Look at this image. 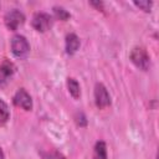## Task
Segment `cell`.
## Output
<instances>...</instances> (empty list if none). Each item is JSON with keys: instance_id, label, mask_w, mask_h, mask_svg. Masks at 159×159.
Segmentation results:
<instances>
[{"instance_id": "obj_1", "label": "cell", "mask_w": 159, "mask_h": 159, "mask_svg": "<svg viewBox=\"0 0 159 159\" xmlns=\"http://www.w3.org/2000/svg\"><path fill=\"white\" fill-rule=\"evenodd\" d=\"M129 58H130L132 63L137 68H139L142 71H148L149 67H150V57H149L147 50L144 47H142V46L134 47L130 51Z\"/></svg>"}, {"instance_id": "obj_2", "label": "cell", "mask_w": 159, "mask_h": 159, "mask_svg": "<svg viewBox=\"0 0 159 159\" xmlns=\"http://www.w3.org/2000/svg\"><path fill=\"white\" fill-rule=\"evenodd\" d=\"M11 52L15 57L20 58V60H24L29 56L30 53V43L29 41L26 40L25 36L22 35H15L12 36L11 39Z\"/></svg>"}, {"instance_id": "obj_3", "label": "cell", "mask_w": 159, "mask_h": 159, "mask_svg": "<svg viewBox=\"0 0 159 159\" xmlns=\"http://www.w3.org/2000/svg\"><path fill=\"white\" fill-rule=\"evenodd\" d=\"M4 22H5V26L11 30V31H15L17 30L24 22H25V15L17 10V9H12L10 11H7L4 16Z\"/></svg>"}, {"instance_id": "obj_4", "label": "cell", "mask_w": 159, "mask_h": 159, "mask_svg": "<svg viewBox=\"0 0 159 159\" xmlns=\"http://www.w3.org/2000/svg\"><path fill=\"white\" fill-rule=\"evenodd\" d=\"M52 22H53V20L48 14H46V12H36L34 15V17H32L31 25L39 32H46L47 30L51 29Z\"/></svg>"}, {"instance_id": "obj_5", "label": "cell", "mask_w": 159, "mask_h": 159, "mask_svg": "<svg viewBox=\"0 0 159 159\" xmlns=\"http://www.w3.org/2000/svg\"><path fill=\"white\" fill-rule=\"evenodd\" d=\"M94 103L99 109H103L111 104V96L103 83L97 82L94 86Z\"/></svg>"}, {"instance_id": "obj_6", "label": "cell", "mask_w": 159, "mask_h": 159, "mask_svg": "<svg viewBox=\"0 0 159 159\" xmlns=\"http://www.w3.org/2000/svg\"><path fill=\"white\" fill-rule=\"evenodd\" d=\"M12 103L16 107L22 108L25 111L32 109V99H31L30 94L26 92V89H24V88H20L16 91V93L12 97Z\"/></svg>"}, {"instance_id": "obj_7", "label": "cell", "mask_w": 159, "mask_h": 159, "mask_svg": "<svg viewBox=\"0 0 159 159\" xmlns=\"http://www.w3.org/2000/svg\"><path fill=\"white\" fill-rule=\"evenodd\" d=\"M15 65L9 61V60H4L0 65V87H4L9 80L12 77V75L15 73Z\"/></svg>"}, {"instance_id": "obj_8", "label": "cell", "mask_w": 159, "mask_h": 159, "mask_svg": "<svg viewBox=\"0 0 159 159\" xmlns=\"http://www.w3.org/2000/svg\"><path fill=\"white\" fill-rule=\"evenodd\" d=\"M80 39L76 34H68L66 36V41H65V50L67 55H73L75 52H77V50L80 48Z\"/></svg>"}, {"instance_id": "obj_9", "label": "cell", "mask_w": 159, "mask_h": 159, "mask_svg": "<svg viewBox=\"0 0 159 159\" xmlns=\"http://www.w3.org/2000/svg\"><path fill=\"white\" fill-rule=\"evenodd\" d=\"M92 159H108L107 158V147L103 140H98L93 148Z\"/></svg>"}, {"instance_id": "obj_10", "label": "cell", "mask_w": 159, "mask_h": 159, "mask_svg": "<svg viewBox=\"0 0 159 159\" xmlns=\"http://www.w3.org/2000/svg\"><path fill=\"white\" fill-rule=\"evenodd\" d=\"M67 88H68L70 94H71L75 99H78V98H80V96H81V88H80L78 82H77L75 78H72V77L67 78Z\"/></svg>"}, {"instance_id": "obj_11", "label": "cell", "mask_w": 159, "mask_h": 159, "mask_svg": "<svg viewBox=\"0 0 159 159\" xmlns=\"http://www.w3.org/2000/svg\"><path fill=\"white\" fill-rule=\"evenodd\" d=\"M9 119H10L9 107H7V104L2 99H0V127L5 125Z\"/></svg>"}, {"instance_id": "obj_12", "label": "cell", "mask_w": 159, "mask_h": 159, "mask_svg": "<svg viewBox=\"0 0 159 159\" xmlns=\"http://www.w3.org/2000/svg\"><path fill=\"white\" fill-rule=\"evenodd\" d=\"M53 15H55V17L56 19H58V20H62V21H66V20H68L70 19V12L67 11V10H65L63 7H61V6H53Z\"/></svg>"}, {"instance_id": "obj_13", "label": "cell", "mask_w": 159, "mask_h": 159, "mask_svg": "<svg viewBox=\"0 0 159 159\" xmlns=\"http://www.w3.org/2000/svg\"><path fill=\"white\" fill-rule=\"evenodd\" d=\"M134 5L137 7H139L140 10H143L144 12H150V9L153 6V1H148V0H142V1H134Z\"/></svg>"}, {"instance_id": "obj_14", "label": "cell", "mask_w": 159, "mask_h": 159, "mask_svg": "<svg viewBox=\"0 0 159 159\" xmlns=\"http://www.w3.org/2000/svg\"><path fill=\"white\" fill-rule=\"evenodd\" d=\"M42 159H66L61 153L56 152V150H50V152H45L41 154Z\"/></svg>"}, {"instance_id": "obj_15", "label": "cell", "mask_w": 159, "mask_h": 159, "mask_svg": "<svg viewBox=\"0 0 159 159\" xmlns=\"http://www.w3.org/2000/svg\"><path fill=\"white\" fill-rule=\"evenodd\" d=\"M89 4H91L92 6H96L98 10H99V9L102 10V6H103V4H102V2H98V1H91Z\"/></svg>"}, {"instance_id": "obj_16", "label": "cell", "mask_w": 159, "mask_h": 159, "mask_svg": "<svg viewBox=\"0 0 159 159\" xmlns=\"http://www.w3.org/2000/svg\"><path fill=\"white\" fill-rule=\"evenodd\" d=\"M0 159H5V155H4V152L1 150V148H0Z\"/></svg>"}]
</instances>
